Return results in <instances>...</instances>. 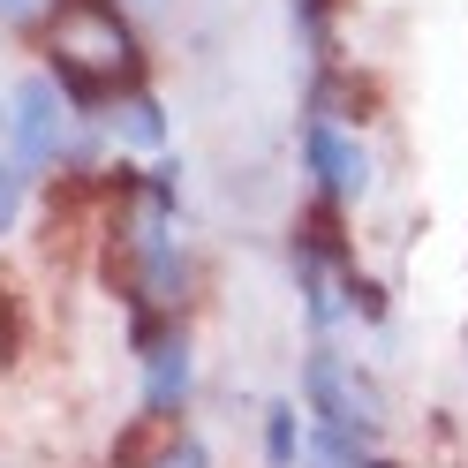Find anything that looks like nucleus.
Segmentation results:
<instances>
[{"instance_id": "obj_1", "label": "nucleus", "mask_w": 468, "mask_h": 468, "mask_svg": "<svg viewBox=\"0 0 468 468\" xmlns=\"http://www.w3.org/2000/svg\"><path fill=\"white\" fill-rule=\"evenodd\" d=\"M46 61H53V83H61L76 106H91V113L144 91V46L129 31L122 0H53Z\"/></svg>"}, {"instance_id": "obj_2", "label": "nucleus", "mask_w": 468, "mask_h": 468, "mask_svg": "<svg viewBox=\"0 0 468 468\" xmlns=\"http://www.w3.org/2000/svg\"><path fill=\"white\" fill-rule=\"evenodd\" d=\"M303 393H310L317 416H325V431H347V438H363V446H370V431H378V393H370L363 370H347L333 347H310Z\"/></svg>"}, {"instance_id": "obj_3", "label": "nucleus", "mask_w": 468, "mask_h": 468, "mask_svg": "<svg viewBox=\"0 0 468 468\" xmlns=\"http://www.w3.org/2000/svg\"><path fill=\"white\" fill-rule=\"evenodd\" d=\"M303 152H310V166H317V182H325V204H356V197L370 189V152H363L340 122H310Z\"/></svg>"}, {"instance_id": "obj_4", "label": "nucleus", "mask_w": 468, "mask_h": 468, "mask_svg": "<svg viewBox=\"0 0 468 468\" xmlns=\"http://www.w3.org/2000/svg\"><path fill=\"white\" fill-rule=\"evenodd\" d=\"M61 152V91H53L46 76H31L16 91V159L23 166H46Z\"/></svg>"}, {"instance_id": "obj_5", "label": "nucleus", "mask_w": 468, "mask_h": 468, "mask_svg": "<svg viewBox=\"0 0 468 468\" xmlns=\"http://www.w3.org/2000/svg\"><path fill=\"white\" fill-rule=\"evenodd\" d=\"M174 453V408H144V416L106 446V468H159Z\"/></svg>"}, {"instance_id": "obj_6", "label": "nucleus", "mask_w": 468, "mask_h": 468, "mask_svg": "<svg viewBox=\"0 0 468 468\" xmlns=\"http://www.w3.org/2000/svg\"><path fill=\"white\" fill-rule=\"evenodd\" d=\"M144 356H152V400L144 408H182V393H189V347L159 340V347H144Z\"/></svg>"}, {"instance_id": "obj_7", "label": "nucleus", "mask_w": 468, "mask_h": 468, "mask_svg": "<svg viewBox=\"0 0 468 468\" xmlns=\"http://www.w3.org/2000/svg\"><path fill=\"white\" fill-rule=\"evenodd\" d=\"M265 468H303V416L287 400L265 408Z\"/></svg>"}, {"instance_id": "obj_8", "label": "nucleus", "mask_w": 468, "mask_h": 468, "mask_svg": "<svg viewBox=\"0 0 468 468\" xmlns=\"http://www.w3.org/2000/svg\"><path fill=\"white\" fill-rule=\"evenodd\" d=\"M303 461H310V468H393V461H378L363 438H347V431H317Z\"/></svg>"}, {"instance_id": "obj_9", "label": "nucleus", "mask_w": 468, "mask_h": 468, "mask_svg": "<svg viewBox=\"0 0 468 468\" xmlns=\"http://www.w3.org/2000/svg\"><path fill=\"white\" fill-rule=\"evenodd\" d=\"M16 347H23V303H16L8 272H0V363H16Z\"/></svg>"}, {"instance_id": "obj_10", "label": "nucleus", "mask_w": 468, "mask_h": 468, "mask_svg": "<svg viewBox=\"0 0 468 468\" xmlns=\"http://www.w3.org/2000/svg\"><path fill=\"white\" fill-rule=\"evenodd\" d=\"M122 129H129L136 144H159V136H166V122H159V106H152V99H144V91L129 99V113H122Z\"/></svg>"}, {"instance_id": "obj_11", "label": "nucleus", "mask_w": 468, "mask_h": 468, "mask_svg": "<svg viewBox=\"0 0 468 468\" xmlns=\"http://www.w3.org/2000/svg\"><path fill=\"white\" fill-rule=\"evenodd\" d=\"M16 204H23V174H16L8 159H0V234L16 227Z\"/></svg>"}, {"instance_id": "obj_12", "label": "nucleus", "mask_w": 468, "mask_h": 468, "mask_svg": "<svg viewBox=\"0 0 468 468\" xmlns=\"http://www.w3.org/2000/svg\"><path fill=\"white\" fill-rule=\"evenodd\" d=\"M159 468H212V453H204L197 438H174V453H166Z\"/></svg>"}, {"instance_id": "obj_13", "label": "nucleus", "mask_w": 468, "mask_h": 468, "mask_svg": "<svg viewBox=\"0 0 468 468\" xmlns=\"http://www.w3.org/2000/svg\"><path fill=\"white\" fill-rule=\"evenodd\" d=\"M0 122H8V106H0Z\"/></svg>"}]
</instances>
